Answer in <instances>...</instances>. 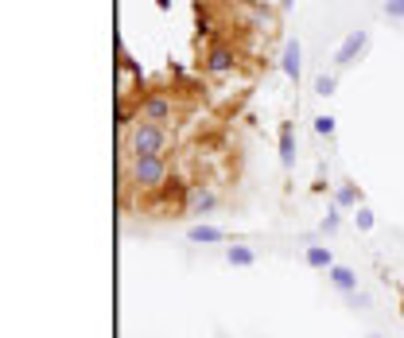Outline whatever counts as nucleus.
Masks as SVG:
<instances>
[{
  "label": "nucleus",
  "mask_w": 404,
  "mask_h": 338,
  "mask_svg": "<svg viewBox=\"0 0 404 338\" xmlns=\"http://www.w3.org/2000/svg\"><path fill=\"white\" fill-rule=\"evenodd\" d=\"M168 148V125H152V121H136L125 136V156L140 160V156H163Z\"/></svg>",
  "instance_id": "1"
},
{
  "label": "nucleus",
  "mask_w": 404,
  "mask_h": 338,
  "mask_svg": "<svg viewBox=\"0 0 404 338\" xmlns=\"http://www.w3.org/2000/svg\"><path fill=\"white\" fill-rule=\"evenodd\" d=\"M128 179L136 187H163L168 179V160L163 156H140V160H128Z\"/></svg>",
  "instance_id": "2"
},
{
  "label": "nucleus",
  "mask_w": 404,
  "mask_h": 338,
  "mask_svg": "<svg viewBox=\"0 0 404 338\" xmlns=\"http://www.w3.org/2000/svg\"><path fill=\"white\" fill-rule=\"evenodd\" d=\"M365 47H370V32L365 27H358V32H350L342 43H338V51H335V70H346L354 67V62L365 55Z\"/></svg>",
  "instance_id": "3"
},
{
  "label": "nucleus",
  "mask_w": 404,
  "mask_h": 338,
  "mask_svg": "<svg viewBox=\"0 0 404 338\" xmlns=\"http://www.w3.org/2000/svg\"><path fill=\"white\" fill-rule=\"evenodd\" d=\"M136 121L168 125V121H171V97H168V93H152V97H144L140 109H136Z\"/></svg>",
  "instance_id": "4"
},
{
  "label": "nucleus",
  "mask_w": 404,
  "mask_h": 338,
  "mask_svg": "<svg viewBox=\"0 0 404 338\" xmlns=\"http://www.w3.org/2000/svg\"><path fill=\"white\" fill-rule=\"evenodd\" d=\"M218 210V195H214L210 187H191L187 191V214H194V218H202V214Z\"/></svg>",
  "instance_id": "5"
},
{
  "label": "nucleus",
  "mask_w": 404,
  "mask_h": 338,
  "mask_svg": "<svg viewBox=\"0 0 404 338\" xmlns=\"http://www.w3.org/2000/svg\"><path fill=\"white\" fill-rule=\"evenodd\" d=\"M280 70H284L292 82H299V74H303V47H299V39H288L284 43V55H280Z\"/></svg>",
  "instance_id": "6"
},
{
  "label": "nucleus",
  "mask_w": 404,
  "mask_h": 338,
  "mask_svg": "<svg viewBox=\"0 0 404 338\" xmlns=\"http://www.w3.org/2000/svg\"><path fill=\"white\" fill-rule=\"evenodd\" d=\"M303 264L315 272H330L335 269V253H330V245H323V241H315V245L303 249Z\"/></svg>",
  "instance_id": "7"
},
{
  "label": "nucleus",
  "mask_w": 404,
  "mask_h": 338,
  "mask_svg": "<svg viewBox=\"0 0 404 338\" xmlns=\"http://www.w3.org/2000/svg\"><path fill=\"white\" fill-rule=\"evenodd\" d=\"M187 241H191V245H218V241H226V229L206 226V222H194V226L187 229Z\"/></svg>",
  "instance_id": "8"
},
{
  "label": "nucleus",
  "mask_w": 404,
  "mask_h": 338,
  "mask_svg": "<svg viewBox=\"0 0 404 338\" xmlns=\"http://www.w3.org/2000/svg\"><path fill=\"white\" fill-rule=\"evenodd\" d=\"M330 288L335 292H342V296H350V292H358V272L350 269V264H335V269L327 272Z\"/></svg>",
  "instance_id": "9"
},
{
  "label": "nucleus",
  "mask_w": 404,
  "mask_h": 338,
  "mask_svg": "<svg viewBox=\"0 0 404 338\" xmlns=\"http://www.w3.org/2000/svg\"><path fill=\"white\" fill-rule=\"evenodd\" d=\"M330 203H335L338 210H358V206H362V195H358V187H354V183H338Z\"/></svg>",
  "instance_id": "10"
},
{
  "label": "nucleus",
  "mask_w": 404,
  "mask_h": 338,
  "mask_svg": "<svg viewBox=\"0 0 404 338\" xmlns=\"http://www.w3.org/2000/svg\"><path fill=\"white\" fill-rule=\"evenodd\" d=\"M206 70H210V74H229V70H234V51H229V47H214V51L206 55Z\"/></svg>",
  "instance_id": "11"
},
{
  "label": "nucleus",
  "mask_w": 404,
  "mask_h": 338,
  "mask_svg": "<svg viewBox=\"0 0 404 338\" xmlns=\"http://www.w3.org/2000/svg\"><path fill=\"white\" fill-rule=\"evenodd\" d=\"M226 261L234 269H252L257 264V249L252 245H226Z\"/></svg>",
  "instance_id": "12"
},
{
  "label": "nucleus",
  "mask_w": 404,
  "mask_h": 338,
  "mask_svg": "<svg viewBox=\"0 0 404 338\" xmlns=\"http://www.w3.org/2000/svg\"><path fill=\"white\" fill-rule=\"evenodd\" d=\"M280 163L284 168L295 163V128L292 125H280Z\"/></svg>",
  "instance_id": "13"
},
{
  "label": "nucleus",
  "mask_w": 404,
  "mask_h": 338,
  "mask_svg": "<svg viewBox=\"0 0 404 338\" xmlns=\"http://www.w3.org/2000/svg\"><path fill=\"white\" fill-rule=\"evenodd\" d=\"M338 226H342V210H338L335 203L327 206V214H323V222H319V234L323 237H330V234H338Z\"/></svg>",
  "instance_id": "14"
},
{
  "label": "nucleus",
  "mask_w": 404,
  "mask_h": 338,
  "mask_svg": "<svg viewBox=\"0 0 404 338\" xmlns=\"http://www.w3.org/2000/svg\"><path fill=\"white\" fill-rule=\"evenodd\" d=\"M335 90H338V74L335 70H323V74L315 78V93H319V97H330Z\"/></svg>",
  "instance_id": "15"
},
{
  "label": "nucleus",
  "mask_w": 404,
  "mask_h": 338,
  "mask_svg": "<svg viewBox=\"0 0 404 338\" xmlns=\"http://www.w3.org/2000/svg\"><path fill=\"white\" fill-rule=\"evenodd\" d=\"M245 20H249L252 27H261V32H269V27H276V16H272L269 8H252L249 16H245Z\"/></svg>",
  "instance_id": "16"
},
{
  "label": "nucleus",
  "mask_w": 404,
  "mask_h": 338,
  "mask_svg": "<svg viewBox=\"0 0 404 338\" xmlns=\"http://www.w3.org/2000/svg\"><path fill=\"white\" fill-rule=\"evenodd\" d=\"M354 226L362 229V234H370V229L377 226V218H373V210H370V206H358V210H354Z\"/></svg>",
  "instance_id": "17"
},
{
  "label": "nucleus",
  "mask_w": 404,
  "mask_h": 338,
  "mask_svg": "<svg viewBox=\"0 0 404 338\" xmlns=\"http://www.w3.org/2000/svg\"><path fill=\"white\" fill-rule=\"evenodd\" d=\"M346 304H350L354 311H370L373 299H370V292H362V288H358V292H350V296H346Z\"/></svg>",
  "instance_id": "18"
},
{
  "label": "nucleus",
  "mask_w": 404,
  "mask_h": 338,
  "mask_svg": "<svg viewBox=\"0 0 404 338\" xmlns=\"http://www.w3.org/2000/svg\"><path fill=\"white\" fill-rule=\"evenodd\" d=\"M335 117H330V113H319V117H315V133H319V136H327V140H330V136H335Z\"/></svg>",
  "instance_id": "19"
},
{
  "label": "nucleus",
  "mask_w": 404,
  "mask_h": 338,
  "mask_svg": "<svg viewBox=\"0 0 404 338\" xmlns=\"http://www.w3.org/2000/svg\"><path fill=\"white\" fill-rule=\"evenodd\" d=\"M385 16L389 20H404V0H385Z\"/></svg>",
  "instance_id": "20"
},
{
  "label": "nucleus",
  "mask_w": 404,
  "mask_h": 338,
  "mask_svg": "<svg viewBox=\"0 0 404 338\" xmlns=\"http://www.w3.org/2000/svg\"><path fill=\"white\" fill-rule=\"evenodd\" d=\"M292 4H295V0H280V8H292Z\"/></svg>",
  "instance_id": "21"
},
{
  "label": "nucleus",
  "mask_w": 404,
  "mask_h": 338,
  "mask_svg": "<svg viewBox=\"0 0 404 338\" xmlns=\"http://www.w3.org/2000/svg\"><path fill=\"white\" fill-rule=\"evenodd\" d=\"M370 338H381V334H370Z\"/></svg>",
  "instance_id": "22"
}]
</instances>
